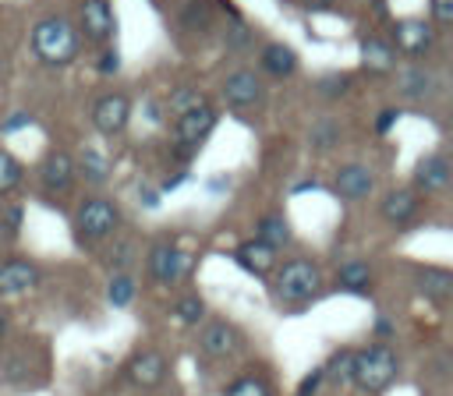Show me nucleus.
I'll list each match as a JSON object with an SVG mask.
<instances>
[{
  "label": "nucleus",
  "mask_w": 453,
  "mask_h": 396,
  "mask_svg": "<svg viewBox=\"0 0 453 396\" xmlns=\"http://www.w3.org/2000/svg\"><path fill=\"white\" fill-rule=\"evenodd\" d=\"M425 81H428V78H425V74H421V71H411V74H407V85H403V88H407V92H411V95H421V92H425V88H428V85H425Z\"/></svg>",
  "instance_id": "c9c22d12"
},
{
  "label": "nucleus",
  "mask_w": 453,
  "mask_h": 396,
  "mask_svg": "<svg viewBox=\"0 0 453 396\" xmlns=\"http://www.w3.org/2000/svg\"><path fill=\"white\" fill-rule=\"evenodd\" d=\"M113 67H117V53H113V50H106V53H103V60H99V71H103V74H110Z\"/></svg>",
  "instance_id": "a19ab883"
},
{
  "label": "nucleus",
  "mask_w": 453,
  "mask_h": 396,
  "mask_svg": "<svg viewBox=\"0 0 453 396\" xmlns=\"http://www.w3.org/2000/svg\"><path fill=\"white\" fill-rule=\"evenodd\" d=\"M180 25H184V28H191V32H202V28H209V25H212V18H209L205 4H188V7L180 11Z\"/></svg>",
  "instance_id": "c85d7f7f"
},
{
  "label": "nucleus",
  "mask_w": 453,
  "mask_h": 396,
  "mask_svg": "<svg viewBox=\"0 0 453 396\" xmlns=\"http://www.w3.org/2000/svg\"><path fill=\"white\" fill-rule=\"evenodd\" d=\"M127 378L134 385H142V389H156L166 378V357L159 350H138L127 361Z\"/></svg>",
  "instance_id": "0eeeda50"
},
{
  "label": "nucleus",
  "mask_w": 453,
  "mask_h": 396,
  "mask_svg": "<svg viewBox=\"0 0 453 396\" xmlns=\"http://www.w3.org/2000/svg\"><path fill=\"white\" fill-rule=\"evenodd\" d=\"M212 127H216V110L209 103L198 106V110H191V113H184V117H177V141H180V148L184 145L188 148L202 145L212 134Z\"/></svg>",
  "instance_id": "423d86ee"
},
{
  "label": "nucleus",
  "mask_w": 453,
  "mask_h": 396,
  "mask_svg": "<svg viewBox=\"0 0 453 396\" xmlns=\"http://www.w3.org/2000/svg\"><path fill=\"white\" fill-rule=\"evenodd\" d=\"M273 286H276L280 301H287V304H304V301H311V297L319 293L322 272H319V265L308 262V258H290V262H283V265L276 269Z\"/></svg>",
  "instance_id": "7ed1b4c3"
},
{
  "label": "nucleus",
  "mask_w": 453,
  "mask_h": 396,
  "mask_svg": "<svg viewBox=\"0 0 453 396\" xmlns=\"http://www.w3.org/2000/svg\"><path fill=\"white\" fill-rule=\"evenodd\" d=\"M134 293H138V283H134L131 272H117V276L110 279V286H106V297H110L113 308H127V304L134 301Z\"/></svg>",
  "instance_id": "393cba45"
},
{
  "label": "nucleus",
  "mask_w": 453,
  "mask_h": 396,
  "mask_svg": "<svg viewBox=\"0 0 453 396\" xmlns=\"http://www.w3.org/2000/svg\"><path fill=\"white\" fill-rule=\"evenodd\" d=\"M4 332H7V318L0 315V339H4Z\"/></svg>",
  "instance_id": "a18cd8bd"
},
{
  "label": "nucleus",
  "mask_w": 453,
  "mask_h": 396,
  "mask_svg": "<svg viewBox=\"0 0 453 396\" xmlns=\"http://www.w3.org/2000/svg\"><path fill=\"white\" fill-rule=\"evenodd\" d=\"M81 28H85L88 39L106 42L113 35V28H117L110 0H81Z\"/></svg>",
  "instance_id": "9d476101"
},
{
  "label": "nucleus",
  "mask_w": 453,
  "mask_h": 396,
  "mask_svg": "<svg viewBox=\"0 0 453 396\" xmlns=\"http://www.w3.org/2000/svg\"><path fill=\"white\" fill-rule=\"evenodd\" d=\"M7 237H11V226H7V223H0V248L7 244Z\"/></svg>",
  "instance_id": "c03bdc74"
},
{
  "label": "nucleus",
  "mask_w": 453,
  "mask_h": 396,
  "mask_svg": "<svg viewBox=\"0 0 453 396\" xmlns=\"http://www.w3.org/2000/svg\"><path fill=\"white\" fill-rule=\"evenodd\" d=\"M428 7L439 25H453V0H428Z\"/></svg>",
  "instance_id": "f704fd0d"
},
{
  "label": "nucleus",
  "mask_w": 453,
  "mask_h": 396,
  "mask_svg": "<svg viewBox=\"0 0 453 396\" xmlns=\"http://www.w3.org/2000/svg\"><path fill=\"white\" fill-rule=\"evenodd\" d=\"M301 4H304L308 11H326V7L333 4V0H301Z\"/></svg>",
  "instance_id": "37998d69"
},
{
  "label": "nucleus",
  "mask_w": 453,
  "mask_h": 396,
  "mask_svg": "<svg viewBox=\"0 0 453 396\" xmlns=\"http://www.w3.org/2000/svg\"><path fill=\"white\" fill-rule=\"evenodd\" d=\"M396 113H400V110H386V113H379V120H375V131H379V134H386V131L393 127Z\"/></svg>",
  "instance_id": "ea45409f"
},
{
  "label": "nucleus",
  "mask_w": 453,
  "mask_h": 396,
  "mask_svg": "<svg viewBox=\"0 0 453 396\" xmlns=\"http://www.w3.org/2000/svg\"><path fill=\"white\" fill-rule=\"evenodd\" d=\"M71 177H74V159H71V152H50V156L42 159V184H46V187L60 191V187L71 184Z\"/></svg>",
  "instance_id": "f3484780"
},
{
  "label": "nucleus",
  "mask_w": 453,
  "mask_h": 396,
  "mask_svg": "<svg viewBox=\"0 0 453 396\" xmlns=\"http://www.w3.org/2000/svg\"><path fill=\"white\" fill-rule=\"evenodd\" d=\"M223 396H273V389L258 375H241L223 389Z\"/></svg>",
  "instance_id": "a878e982"
},
{
  "label": "nucleus",
  "mask_w": 453,
  "mask_h": 396,
  "mask_svg": "<svg viewBox=\"0 0 453 396\" xmlns=\"http://www.w3.org/2000/svg\"><path fill=\"white\" fill-rule=\"evenodd\" d=\"M248 39H251V32L244 28V21H234V25H230V46H237V42L244 46Z\"/></svg>",
  "instance_id": "4c0bfd02"
},
{
  "label": "nucleus",
  "mask_w": 453,
  "mask_h": 396,
  "mask_svg": "<svg viewBox=\"0 0 453 396\" xmlns=\"http://www.w3.org/2000/svg\"><path fill=\"white\" fill-rule=\"evenodd\" d=\"M393 64H396V53L386 39H365L361 42V67L368 74H389Z\"/></svg>",
  "instance_id": "dca6fc26"
},
{
  "label": "nucleus",
  "mask_w": 453,
  "mask_h": 396,
  "mask_svg": "<svg viewBox=\"0 0 453 396\" xmlns=\"http://www.w3.org/2000/svg\"><path fill=\"white\" fill-rule=\"evenodd\" d=\"M117 223H120V212H117V205H113L110 198H88V202L78 209V216H74V226H78V233H81L85 240H103V237H110V233L117 230Z\"/></svg>",
  "instance_id": "20e7f679"
},
{
  "label": "nucleus",
  "mask_w": 453,
  "mask_h": 396,
  "mask_svg": "<svg viewBox=\"0 0 453 396\" xmlns=\"http://www.w3.org/2000/svg\"><path fill=\"white\" fill-rule=\"evenodd\" d=\"M28 124H32V117H28V113H14V117H7V120L0 124V131H4V134H11V131L28 127Z\"/></svg>",
  "instance_id": "e433bc0d"
},
{
  "label": "nucleus",
  "mask_w": 453,
  "mask_h": 396,
  "mask_svg": "<svg viewBox=\"0 0 453 396\" xmlns=\"http://www.w3.org/2000/svg\"><path fill=\"white\" fill-rule=\"evenodd\" d=\"M39 283V269L25 258H11L0 265V297H21Z\"/></svg>",
  "instance_id": "6e6552de"
},
{
  "label": "nucleus",
  "mask_w": 453,
  "mask_h": 396,
  "mask_svg": "<svg viewBox=\"0 0 453 396\" xmlns=\"http://www.w3.org/2000/svg\"><path fill=\"white\" fill-rule=\"evenodd\" d=\"M131 117V99L124 92H106L96 99L92 106V124L99 127V134H117Z\"/></svg>",
  "instance_id": "39448f33"
},
{
  "label": "nucleus",
  "mask_w": 453,
  "mask_h": 396,
  "mask_svg": "<svg viewBox=\"0 0 453 396\" xmlns=\"http://www.w3.org/2000/svg\"><path fill=\"white\" fill-rule=\"evenodd\" d=\"M336 283H340V290L368 293V286H372V269H368L365 262H347V265H340V272H336Z\"/></svg>",
  "instance_id": "5701e85b"
},
{
  "label": "nucleus",
  "mask_w": 453,
  "mask_h": 396,
  "mask_svg": "<svg viewBox=\"0 0 453 396\" xmlns=\"http://www.w3.org/2000/svg\"><path fill=\"white\" fill-rule=\"evenodd\" d=\"M32 50H35V57L42 64L64 67V64H71L78 57L81 39H78V32H74L71 21H64V18H42L32 28Z\"/></svg>",
  "instance_id": "f257e3e1"
},
{
  "label": "nucleus",
  "mask_w": 453,
  "mask_h": 396,
  "mask_svg": "<svg viewBox=\"0 0 453 396\" xmlns=\"http://www.w3.org/2000/svg\"><path fill=\"white\" fill-rule=\"evenodd\" d=\"M198 346H202L205 357H230V354L237 350V329H234L230 322H219V318H216V322L202 325Z\"/></svg>",
  "instance_id": "f8f14e48"
},
{
  "label": "nucleus",
  "mask_w": 453,
  "mask_h": 396,
  "mask_svg": "<svg viewBox=\"0 0 453 396\" xmlns=\"http://www.w3.org/2000/svg\"><path fill=\"white\" fill-rule=\"evenodd\" d=\"M393 42H396L400 53L418 57V53H425L432 46V25L421 21V18H403V21L393 25Z\"/></svg>",
  "instance_id": "1a4fd4ad"
},
{
  "label": "nucleus",
  "mask_w": 453,
  "mask_h": 396,
  "mask_svg": "<svg viewBox=\"0 0 453 396\" xmlns=\"http://www.w3.org/2000/svg\"><path fill=\"white\" fill-rule=\"evenodd\" d=\"M191 265H195V258H191V251H184V248H177V255H173V283H180L188 272H191Z\"/></svg>",
  "instance_id": "72a5a7b5"
},
{
  "label": "nucleus",
  "mask_w": 453,
  "mask_h": 396,
  "mask_svg": "<svg viewBox=\"0 0 453 396\" xmlns=\"http://www.w3.org/2000/svg\"><path fill=\"white\" fill-rule=\"evenodd\" d=\"M223 95H226V103L230 106H251V103H258V95H262V81H258V74L255 71H230L226 74V81H223Z\"/></svg>",
  "instance_id": "ddd939ff"
},
{
  "label": "nucleus",
  "mask_w": 453,
  "mask_h": 396,
  "mask_svg": "<svg viewBox=\"0 0 453 396\" xmlns=\"http://www.w3.org/2000/svg\"><path fill=\"white\" fill-rule=\"evenodd\" d=\"M333 187H336L340 198H365V194H372V173L361 163H343L336 170Z\"/></svg>",
  "instance_id": "4468645a"
},
{
  "label": "nucleus",
  "mask_w": 453,
  "mask_h": 396,
  "mask_svg": "<svg viewBox=\"0 0 453 396\" xmlns=\"http://www.w3.org/2000/svg\"><path fill=\"white\" fill-rule=\"evenodd\" d=\"M354 354L357 350H336L322 368H326V382L333 385H354Z\"/></svg>",
  "instance_id": "4be33fe9"
},
{
  "label": "nucleus",
  "mask_w": 453,
  "mask_h": 396,
  "mask_svg": "<svg viewBox=\"0 0 453 396\" xmlns=\"http://www.w3.org/2000/svg\"><path fill=\"white\" fill-rule=\"evenodd\" d=\"M177 318L184 322V325H195V322H202V315H205V304H202V297L198 293H188V297H180L177 301Z\"/></svg>",
  "instance_id": "cd10ccee"
},
{
  "label": "nucleus",
  "mask_w": 453,
  "mask_h": 396,
  "mask_svg": "<svg viewBox=\"0 0 453 396\" xmlns=\"http://www.w3.org/2000/svg\"><path fill=\"white\" fill-rule=\"evenodd\" d=\"M414 286H418L425 297H432V301L449 297V293H453V272H449V269H418Z\"/></svg>",
  "instance_id": "aec40b11"
},
{
  "label": "nucleus",
  "mask_w": 453,
  "mask_h": 396,
  "mask_svg": "<svg viewBox=\"0 0 453 396\" xmlns=\"http://www.w3.org/2000/svg\"><path fill=\"white\" fill-rule=\"evenodd\" d=\"M173 255H177L173 244H156L149 251V276L163 286H173Z\"/></svg>",
  "instance_id": "412c9836"
},
{
  "label": "nucleus",
  "mask_w": 453,
  "mask_h": 396,
  "mask_svg": "<svg viewBox=\"0 0 453 396\" xmlns=\"http://www.w3.org/2000/svg\"><path fill=\"white\" fill-rule=\"evenodd\" d=\"M322 382H326V368H311V371L301 378V385H297V396H315Z\"/></svg>",
  "instance_id": "473e14b6"
},
{
  "label": "nucleus",
  "mask_w": 453,
  "mask_h": 396,
  "mask_svg": "<svg viewBox=\"0 0 453 396\" xmlns=\"http://www.w3.org/2000/svg\"><path fill=\"white\" fill-rule=\"evenodd\" d=\"M81 166H85V177H88V180H106V177H110V163H106V156H99V152H92V148H85Z\"/></svg>",
  "instance_id": "7c9ffc66"
},
{
  "label": "nucleus",
  "mask_w": 453,
  "mask_h": 396,
  "mask_svg": "<svg viewBox=\"0 0 453 396\" xmlns=\"http://www.w3.org/2000/svg\"><path fill=\"white\" fill-rule=\"evenodd\" d=\"M294 67H297V53H294L290 46H283V42H269V46L262 50V71H265V74H273V78H287Z\"/></svg>",
  "instance_id": "a211bd4d"
},
{
  "label": "nucleus",
  "mask_w": 453,
  "mask_h": 396,
  "mask_svg": "<svg viewBox=\"0 0 453 396\" xmlns=\"http://www.w3.org/2000/svg\"><path fill=\"white\" fill-rule=\"evenodd\" d=\"M375 336H393V322L389 318H375Z\"/></svg>",
  "instance_id": "79ce46f5"
},
{
  "label": "nucleus",
  "mask_w": 453,
  "mask_h": 396,
  "mask_svg": "<svg viewBox=\"0 0 453 396\" xmlns=\"http://www.w3.org/2000/svg\"><path fill=\"white\" fill-rule=\"evenodd\" d=\"M131 255H134L131 244H117L113 255H110V265H124V262H131Z\"/></svg>",
  "instance_id": "58836bf2"
},
{
  "label": "nucleus",
  "mask_w": 453,
  "mask_h": 396,
  "mask_svg": "<svg viewBox=\"0 0 453 396\" xmlns=\"http://www.w3.org/2000/svg\"><path fill=\"white\" fill-rule=\"evenodd\" d=\"M311 145H315V148H333V145H336V124H333V120H329V124H315Z\"/></svg>",
  "instance_id": "2f4dec72"
},
{
  "label": "nucleus",
  "mask_w": 453,
  "mask_h": 396,
  "mask_svg": "<svg viewBox=\"0 0 453 396\" xmlns=\"http://www.w3.org/2000/svg\"><path fill=\"white\" fill-rule=\"evenodd\" d=\"M258 240L273 244L276 251H280L283 244H290V226H287V219H283V216H262V219H258Z\"/></svg>",
  "instance_id": "b1692460"
},
{
  "label": "nucleus",
  "mask_w": 453,
  "mask_h": 396,
  "mask_svg": "<svg viewBox=\"0 0 453 396\" xmlns=\"http://www.w3.org/2000/svg\"><path fill=\"white\" fill-rule=\"evenodd\" d=\"M198 106H205L202 92H195V88H173V95H170V110H173L177 117L191 113V110H198Z\"/></svg>",
  "instance_id": "bb28decb"
},
{
  "label": "nucleus",
  "mask_w": 453,
  "mask_h": 396,
  "mask_svg": "<svg viewBox=\"0 0 453 396\" xmlns=\"http://www.w3.org/2000/svg\"><path fill=\"white\" fill-rule=\"evenodd\" d=\"M449 177H453V170H449V163L442 156H425L414 166V184L425 187V191H442L449 184Z\"/></svg>",
  "instance_id": "2eb2a0df"
},
{
  "label": "nucleus",
  "mask_w": 453,
  "mask_h": 396,
  "mask_svg": "<svg viewBox=\"0 0 453 396\" xmlns=\"http://www.w3.org/2000/svg\"><path fill=\"white\" fill-rule=\"evenodd\" d=\"M18 180H21V163L0 148V191H11Z\"/></svg>",
  "instance_id": "c756f323"
},
{
  "label": "nucleus",
  "mask_w": 453,
  "mask_h": 396,
  "mask_svg": "<svg viewBox=\"0 0 453 396\" xmlns=\"http://www.w3.org/2000/svg\"><path fill=\"white\" fill-rule=\"evenodd\" d=\"M396 354L386 346V343H372V346H361L354 354V385L361 392H386L393 382H396Z\"/></svg>",
  "instance_id": "f03ea898"
},
{
  "label": "nucleus",
  "mask_w": 453,
  "mask_h": 396,
  "mask_svg": "<svg viewBox=\"0 0 453 396\" xmlns=\"http://www.w3.org/2000/svg\"><path fill=\"white\" fill-rule=\"evenodd\" d=\"M414 212H418V198L411 194V191H389L386 198H382V216L389 219V223H396V226H403V223H411L414 219Z\"/></svg>",
  "instance_id": "6ab92c4d"
},
{
  "label": "nucleus",
  "mask_w": 453,
  "mask_h": 396,
  "mask_svg": "<svg viewBox=\"0 0 453 396\" xmlns=\"http://www.w3.org/2000/svg\"><path fill=\"white\" fill-rule=\"evenodd\" d=\"M234 258H237L241 269H248V272H255V276H269V272L276 269V248L265 244V240H258V237L237 244Z\"/></svg>",
  "instance_id": "9b49d317"
}]
</instances>
